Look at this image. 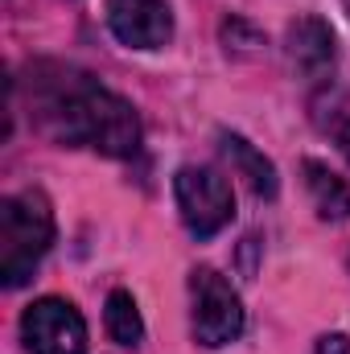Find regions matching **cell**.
I'll use <instances>...</instances> for the list:
<instances>
[{"mask_svg":"<svg viewBox=\"0 0 350 354\" xmlns=\"http://www.w3.org/2000/svg\"><path fill=\"white\" fill-rule=\"evenodd\" d=\"M50 71L54 79H46L42 66L33 79V111L46 136H54L58 145L95 149L103 157H132L140 149V120L124 95L71 66Z\"/></svg>","mask_w":350,"mask_h":354,"instance_id":"1","label":"cell"},{"mask_svg":"<svg viewBox=\"0 0 350 354\" xmlns=\"http://www.w3.org/2000/svg\"><path fill=\"white\" fill-rule=\"evenodd\" d=\"M54 243V210L46 194L25 189L0 202V280L21 288Z\"/></svg>","mask_w":350,"mask_h":354,"instance_id":"2","label":"cell"},{"mask_svg":"<svg viewBox=\"0 0 350 354\" xmlns=\"http://www.w3.org/2000/svg\"><path fill=\"white\" fill-rule=\"evenodd\" d=\"M174 194H177L181 223H185V231L194 239H210L235 218L231 181L219 169H210V165H181L174 177Z\"/></svg>","mask_w":350,"mask_h":354,"instance_id":"3","label":"cell"},{"mask_svg":"<svg viewBox=\"0 0 350 354\" xmlns=\"http://www.w3.org/2000/svg\"><path fill=\"white\" fill-rule=\"evenodd\" d=\"M190 330L210 351L243 334V301L214 268L190 272Z\"/></svg>","mask_w":350,"mask_h":354,"instance_id":"4","label":"cell"},{"mask_svg":"<svg viewBox=\"0 0 350 354\" xmlns=\"http://www.w3.org/2000/svg\"><path fill=\"white\" fill-rule=\"evenodd\" d=\"M21 338L29 354H87V322L62 297H42L21 317Z\"/></svg>","mask_w":350,"mask_h":354,"instance_id":"5","label":"cell"},{"mask_svg":"<svg viewBox=\"0 0 350 354\" xmlns=\"http://www.w3.org/2000/svg\"><path fill=\"white\" fill-rule=\"evenodd\" d=\"M107 29L132 50H161L174 37V12L165 0H107Z\"/></svg>","mask_w":350,"mask_h":354,"instance_id":"6","label":"cell"},{"mask_svg":"<svg viewBox=\"0 0 350 354\" xmlns=\"http://www.w3.org/2000/svg\"><path fill=\"white\" fill-rule=\"evenodd\" d=\"M288 58L305 71V75H322L334 62V33L322 17H301L297 25H288Z\"/></svg>","mask_w":350,"mask_h":354,"instance_id":"7","label":"cell"},{"mask_svg":"<svg viewBox=\"0 0 350 354\" xmlns=\"http://www.w3.org/2000/svg\"><path fill=\"white\" fill-rule=\"evenodd\" d=\"M223 140V153H227V161H231V169L239 177H248V185L260 194V198H276V189H280V181H276V169H272V161L256 153L243 136H235V132H223L219 136Z\"/></svg>","mask_w":350,"mask_h":354,"instance_id":"8","label":"cell"},{"mask_svg":"<svg viewBox=\"0 0 350 354\" xmlns=\"http://www.w3.org/2000/svg\"><path fill=\"white\" fill-rule=\"evenodd\" d=\"M305 185H309V198L322 218H330V223L350 218V185L338 174H330L322 161H305Z\"/></svg>","mask_w":350,"mask_h":354,"instance_id":"9","label":"cell"},{"mask_svg":"<svg viewBox=\"0 0 350 354\" xmlns=\"http://www.w3.org/2000/svg\"><path fill=\"white\" fill-rule=\"evenodd\" d=\"M103 326H107L111 342H120V346H128V351H136V346L145 342V322H140V309H136L132 292H124V288H116V292L107 297Z\"/></svg>","mask_w":350,"mask_h":354,"instance_id":"10","label":"cell"},{"mask_svg":"<svg viewBox=\"0 0 350 354\" xmlns=\"http://www.w3.org/2000/svg\"><path fill=\"white\" fill-rule=\"evenodd\" d=\"M313 354H350V338L347 334H322Z\"/></svg>","mask_w":350,"mask_h":354,"instance_id":"11","label":"cell"},{"mask_svg":"<svg viewBox=\"0 0 350 354\" xmlns=\"http://www.w3.org/2000/svg\"><path fill=\"white\" fill-rule=\"evenodd\" d=\"M338 149H342V157L350 161V120L342 124V128H338Z\"/></svg>","mask_w":350,"mask_h":354,"instance_id":"12","label":"cell"},{"mask_svg":"<svg viewBox=\"0 0 350 354\" xmlns=\"http://www.w3.org/2000/svg\"><path fill=\"white\" fill-rule=\"evenodd\" d=\"M342 8H347V12H350V0H342Z\"/></svg>","mask_w":350,"mask_h":354,"instance_id":"13","label":"cell"}]
</instances>
